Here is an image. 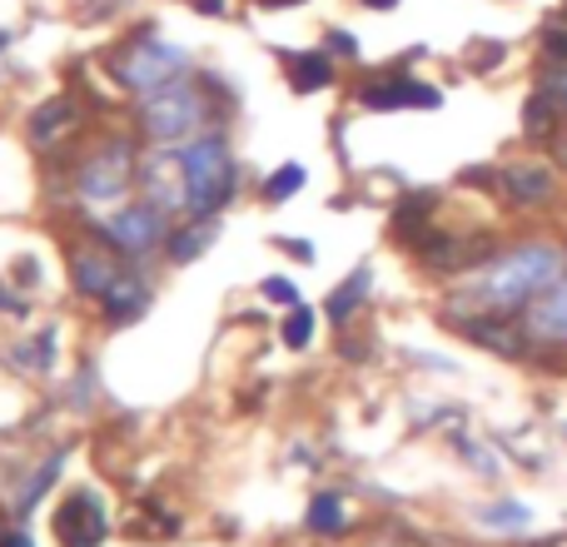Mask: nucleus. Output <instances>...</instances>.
<instances>
[{
    "instance_id": "nucleus-1",
    "label": "nucleus",
    "mask_w": 567,
    "mask_h": 547,
    "mask_svg": "<svg viewBox=\"0 0 567 547\" xmlns=\"http://www.w3.org/2000/svg\"><path fill=\"white\" fill-rule=\"evenodd\" d=\"M563 279V255L553 245H518L508 255L488 259L468 283H463L458 299H468L483 313H523L533 299L553 289Z\"/></svg>"
},
{
    "instance_id": "nucleus-2",
    "label": "nucleus",
    "mask_w": 567,
    "mask_h": 547,
    "mask_svg": "<svg viewBox=\"0 0 567 547\" xmlns=\"http://www.w3.org/2000/svg\"><path fill=\"white\" fill-rule=\"evenodd\" d=\"M179 165H185V209L195 219H215L219 209L235 199L239 189V165L235 149H229L225 135H199L179 149Z\"/></svg>"
},
{
    "instance_id": "nucleus-3",
    "label": "nucleus",
    "mask_w": 567,
    "mask_h": 547,
    "mask_svg": "<svg viewBox=\"0 0 567 547\" xmlns=\"http://www.w3.org/2000/svg\"><path fill=\"white\" fill-rule=\"evenodd\" d=\"M205 90L195 85V80H169V85L150 90L145 100H140V130H145V140H155L159 149H175L185 145V140H199L205 135Z\"/></svg>"
},
{
    "instance_id": "nucleus-4",
    "label": "nucleus",
    "mask_w": 567,
    "mask_h": 547,
    "mask_svg": "<svg viewBox=\"0 0 567 547\" xmlns=\"http://www.w3.org/2000/svg\"><path fill=\"white\" fill-rule=\"evenodd\" d=\"M115 75L125 80L130 90H140V95H150V90L169 85V80H185L189 75V55L179 45H169V40H135V45H125L115 55Z\"/></svg>"
},
{
    "instance_id": "nucleus-5",
    "label": "nucleus",
    "mask_w": 567,
    "mask_h": 547,
    "mask_svg": "<svg viewBox=\"0 0 567 547\" xmlns=\"http://www.w3.org/2000/svg\"><path fill=\"white\" fill-rule=\"evenodd\" d=\"M135 145L130 140H110L105 149H95V155L80 165V195L90 199V205H115V199H125V189L135 185Z\"/></svg>"
},
{
    "instance_id": "nucleus-6",
    "label": "nucleus",
    "mask_w": 567,
    "mask_h": 547,
    "mask_svg": "<svg viewBox=\"0 0 567 547\" xmlns=\"http://www.w3.org/2000/svg\"><path fill=\"white\" fill-rule=\"evenodd\" d=\"M165 219L169 215H165V209H155V205H125L120 215L105 219V229H100V235H105L120 255H155V249L165 245V235H169Z\"/></svg>"
},
{
    "instance_id": "nucleus-7",
    "label": "nucleus",
    "mask_w": 567,
    "mask_h": 547,
    "mask_svg": "<svg viewBox=\"0 0 567 547\" xmlns=\"http://www.w3.org/2000/svg\"><path fill=\"white\" fill-rule=\"evenodd\" d=\"M70 274H75V289L85 293V299L105 303L110 289H115V283L130 274V265H125V255H120V249L110 245L105 235H100V239H90V245L75 249V259H70Z\"/></svg>"
},
{
    "instance_id": "nucleus-8",
    "label": "nucleus",
    "mask_w": 567,
    "mask_h": 547,
    "mask_svg": "<svg viewBox=\"0 0 567 547\" xmlns=\"http://www.w3.org/2000/svg\"><path fill=\"white\" fill-rule=\"evenodd\" d=\"M55 538L65 547H100L105 543V508L95 493H70L55 508Z\"/></svg>"
},
{
    "instance_id": "nucleus-9",
    "label": "nucleus",
    "mask_w": 567,
    "mask_h": 547,
    "mask_svg": "<svg viewBox=\"0 0 567 547\" xmlns=\"http://www.w3.org/2000/svg\"><path fill=\"white\" fill-rule=\"evenodd\" d=\"M359 105L363 110H439L443 95L423 80H403V75H389V80H369L359 90Z\"/></svg>"
},
{
    "instance_id": "nucleus-10",
    "label": "nucleus",
    "mask_w": 567,
    "mask_h": 547,
    "mask_svg": "<svg viewBox=\"0 0 567 547\" xmlns=\"http://www.w3.org/2000/svg\"><path fill=\"white\" fill-rule=\"evenodd\" d=\"M140 179H145V205L165 209V215H175V209H185V165H179V155H169V149H159L155 159H145V169H140Z\"/></svg>"
},
{
    "instance_id": "nucleus-11",
    "label": "nucleus",
    "mask_w": 567,
    "mask_h": 547,
    "mask_svg": "<svg viewBox=\"0 0 567 547\" xmlns=\"http://www.w3.org/2000/svg\"><path fill=\"white\" fill-rule=\"evenodd\" d=\"M523 329L538 343H567V279H558L543 299L523 309Z\"/></svg>"
},
{
    "instance_id": "nucleus-12",
    "label": "nucleus",
    "mask_w": 567,
    "mask_h": 547,
    "mask_svg": "<svg viewBox=\"0 0 567 547\" xmlns=\"http://www.w3.org/2000/svg\"><path fill=\"white\" fill-rule=\"evenodd\" d=\"M503 189H508L513 205L533 209V205H548L558 195V179H553L548 165H508L503 169Z\"/></svg>"
},
{
    "instance_id": "nucleus-13",
    "label": "nucleus",
    "mask_w": 567,
    "mask_h": 547,
    "mask_svg": "<svg viewBox=\"0 0 567 547\" xmlns=\"http://www.w3.org/2000/svg\"><path fill=\"white\" fill-rule=\"evenodd\" d=\"M215 239H219V219H195V225H185V229H169L165 235V259L169 265H195Z\"/></svg>"
},
{
    "instance_id": "nucleus-14",
    "label": "nucleus",
    "mask_w": 567,
    "mask_h": 547,
    "mask_svg": "<svg viewBox=\"0 0 567 547\" xmlns=\"http://www.w3.org/2000/svg\"><path fill=\"white\" fill-rule=\"evenodd\" d=\"M145 309H150V283L140 279L135 269H130L125 279H120L115 289H110V299H105V319H110V323H135Z\"/></svg>"
},
{
    "instance_id": "nucleus-15",
    "label": "nucleus",
    "mask_w": 567,
    "mask_h": 547,
    "mask_svg": "<svg viewBox=\"0 0 567 547\" xmlns=\"http://www.w3.org/2000/svg\"><path fill=\"white\" fill-rule=\"evenodd\" d=\"M284 65H289L293 95H313V90H329V85H333V60H329V50H323V55H284Z\"/></svg>"
},
{
    "instance_id": "nucleus-16",
    "label": "nucleus",
    "mask_w": 567,
    "mask_h": 547,
    "mask_svg": "<svg viewBox=\"0 0 567 547\" xmlns=\"http://www.w3.org/2000/svg\"><path fill=\"white\" fill-rule=\"evenodd\" d=\"M369 283H373L369 265H359V269L349 274V279L339 283V289L329 293V303H323V313H329L333 323H343V319H349V313H353V309H359V303H363V293H369Z\"/></svg>"
},
{
    "instance_id": "nucleus-17",
    "label": "nucleus",
    "mask_w": 567,
    "mask_h": 547,
    "mask_svg": "<svg viewBox=\"0 0 567 547\" xmlns=\"http://www.w3.org/2000/svg\"><path fill=\"white\" fill-rule=\"evenodd\" d=\"M553 120H558V105H553L548 95H533L528 110H523V130H528V140H548L553 135Z\"/></svg>"
},
{
    "instance_id": "nucleus-18",
    "label": "nucleus",
    "mask_w": 567,
    "mask_h": 547,
    "mask_svg": "<svg viewBox=\"0 0 567 547\" xmlns=\"http://www.w3.org/2000/svg\"><path fill=\"white\" fill-rule=\"evenodd\" d=\"M303 179H309V169L303 165H279L275 175L265 179V199H275V205H284V199H293L303 189Z\"/></svg>"
},
{
    "instance_id": "nucleus-19",
    "label": "nucleus",
    "mask_w": 567,
    "mask_h": 547,
    "mask_svg": "<svg viewBox=\"0 0 567 547\" xmlns=\"http://www.w3.org/2000/svg\"><path fill=\"white\" fill-rule=\"evenodd\" d=\"M309 528H313V533H339V528H343V503H339V493H319V498L309 503Z\"/></svg>"
},
{
    "instance_id": "nucleus-20",
    "label": "nucleus",
    "mask_w": 567,
    "mask_h": 547,
    "mask_svg": "<svg viewBox=\"0 0 567 547\" xmlns=\"http://www.w3.org/2000/svg\"><path fill=\"white\" fill-rule=\"evenodd\" d=\"M309 333H313V313L303 309V303H293L289 319H284V343H289V349H303V343H309Z\"/></svg>"
},
{
    "instance_id": "nucleus-21",
    "label": "nucleus",
    "mask_w": 567,
    "mask_h": 547,
    "mask_svg": "<svg viewBox=\"0 0 567 547\" xmlns=\"http://www.w3.org/2000/svg\"><path fill=\"white\" fill-rule=\"evenodd\" d=\"M538 90L553 100V105H558V115H567V65H553L548 75H543Z\"/></svg>"
},
{
    "instance_id": "nucleus-22",
    "label": "nucleus",
    "mask_w": 567,
    "mask_h": 547,
    "mask_svg": "<svg viewBox=\"0 0 567 547\" xmlns=\"http://www.w3.org/2000/svg\"><path fill=\"white\" fill-rule=\"evenodd\" d=\"M60 120H70V105H65V100H55L50 110H40V115H35V140H40V145L50 140V130H55Z\"/></svg>"
},
{
    "instance_id": "nucleus-23",
    "label": "nucleus",
    "mask_w": 567,
    "mask_h": 547,
    "mask_svg": "<svg viewBox=\"0 0 567 547\" xmlns=\"http://www.w3.org/2000/svg\"><path fill=\"white\" fill-rule=\"evenodd\" d=\"M483 523H528V508L523 503H493V508H483Z\"/></svg>"
},
{
    "instance_id": "nucleus-24",
    "label": "nucleus",
    "mask_w": 567,
    "mask_h": 547,
    "mask_svg": "<svg viewBox=\"0 0 567 547\" xmlns=\"http://www.w3.org/2000/svg\"><path fill=\"white\" fill-rule=\"evenodd\" d=\"M259 289H265L275 303H284V309H293V303H299V289H293L289 279H265V283H259Z\"/></svg>"
},
{
    "instance_id": "nucleus-25",
    "label": "nucleus",
    "mask_w": 567,
    "mask_h": 547,
    "mask_svg": "<svg viewBox=\"0 0 567 547\" xmlns=\"http://www.w3.org/2000/svg\"><path fill=\"white\" fill-rule=\"evenodd\" d=\"M543 50H548V60L567 65V30H548V35H543Z\"/></svg>"
},
{
    "instance_id": "nucleus-26",
    "label": "nucleus",
    "mask_w": 567,
    "mask_h": 547,
    "mask_svg": "<svg viewBox=\"0 0 567 547\" xmlns=\"http://www.w3.org/2000/svg\"><path fill=\"white\" fill-rule=\"evenodd\" d=\"M0 547H35V543H30L25 533H6V543H0Z\"/></svg>"
},
{
    "instance_id": "nucleus-27",
    "label": "nucleus",
    "mask_w": 567,
    "mask_h": 547,
    "mask_svg": "<svg viewBox=\"0 0 567 547\" xmlns=\"http://www.w3.org/2000/svg\"><path fill=\"white\" fill-rule=\"evenodd\" d=\"M363 6H369V10H393L399 0H363Z\"/></svg>"
},
{
    "instance_id": "nucleus-28",
    "label": "nucleus",
    "mask_w": 567,
    "mask_h": 547,
    "mask_svg": "<svg viewBox=\"0 0 567 547\" xmlns=\"http://www.w3.org/2000/svg\"><path fill=\"white\" fill-rule=\"evenodd\" d=\"M195 10H209V16H219V0H195Z\"/></svg>"
}]
</instances>
